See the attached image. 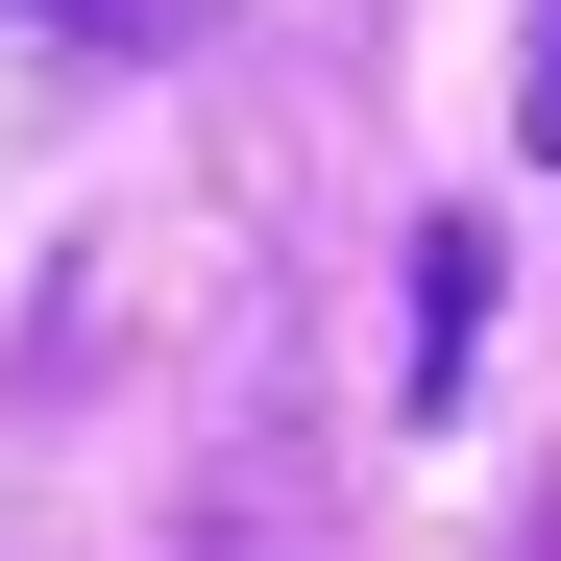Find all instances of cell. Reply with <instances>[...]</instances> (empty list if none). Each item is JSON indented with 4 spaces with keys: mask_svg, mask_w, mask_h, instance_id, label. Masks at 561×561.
I'll return each instance as SVG.
<instances>
[{
    "mask_svg": "<svg viewBox=\"0 0 561 561\" xmlns=\"http://www.w3.org/2000/svg\"><path fill=\"white\" fill-rule=\"evenodd\" d=\"M0 25H49V49H171L196 0H0Z\"/></svg>",
    "mask_w": 561,
    "mask_h": 561,
    "instance_id": "cell-1",
    "label": "cell"
},
{
    "mask_svg": "<svg viewBox=\"0 0 561 561\" xmlns=\"http://www.w3.org/2000/svg\"><path fill=\"white\" fill-rule=\"evenodd\" d=\"M513 123H537V147H561V0H537V73H513Z\"/></svg>",
    "mask_w": 561,
    "mask_h": 561,
    "instance_id": "cell-2",
    "label": "cell"
}]
</instances>
